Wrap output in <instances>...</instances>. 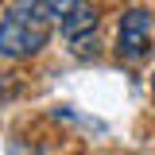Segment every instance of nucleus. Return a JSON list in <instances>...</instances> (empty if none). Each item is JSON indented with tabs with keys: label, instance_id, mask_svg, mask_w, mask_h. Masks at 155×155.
Returning <instances> with one entry per match:
<instances>
[{
	"label": "nucleus",
	"instance_id": "obj_3",
	"mask_svg": "<svg viewBox=\"0 0 155 155\" xmlns=\"http://www.w3.org/2000/svg\"><path fill=\"white\" fill-rule=\"evenodd\" d=\"M58 23H62V35L70 39V43H81L85 35H93V27H97V12H93V4H89V0H81L74 12H66Z\"/></svg>",
	"mask_w": 155,
	"mask_h": 155
},
{
	"label": "nucleus",
	"instance_id": "obj_5",
	"mask_svg": "<svg viewBox=\"0 0 155 155\" xmlns=\"http://www.w3.org/2000/svg\"><path fill=\"white\" fill-rule=\"evenodd\" d=\"M151 93H155V74H151Z\"/></svg>",
	"mask_w": 155,
	"mask_h": 155
},
{
	"label": "nucleus",
	"instance_id": "obj_2",
	"mask_svg": "<svg viewBox=\"0 0 155 155\" xmlns=\"http://www.w3.org/2000/svg\"><path fill=\"white\" fill-rule=\"evenodd\" d=\"M147 51H151V16L143 8H132L120 19V58L140 62Z\"/></svg>",
	"mask_w": 155,
	"mask_h": 155
},
{
	"label": "nucleus",
	"instance_id": "obj_4",
	"mask_svg": "<svg viewBox=\"0 0 155 155\" xmlns=\"http://www.w3.org/2000/svg\"><path fill=\"white\" fill-rule=\"evenodd\" d=\"M43 4H47V12H51L54 19H62L66 12H74V8L81 4V0H43Z\"/></svg>",
	"mask_w": 155,
	"mask_h": 155
},
{
	"label": "nucleus",
	"instance_id": "obj_1",
	"mask_svg": "<svg viewBox=\"0 0 155 155\" xmlns=\"http://www.w3.org/2000/svg\"><path fill=\"white\" fill-rule=\"evenodd\" d=\"M51 12L43 0H16L0 19V54L4 58H31L51 39Z\"/></svg>",
	"mask_w": 155,
	"mask_h": 155
}]
</instances>
